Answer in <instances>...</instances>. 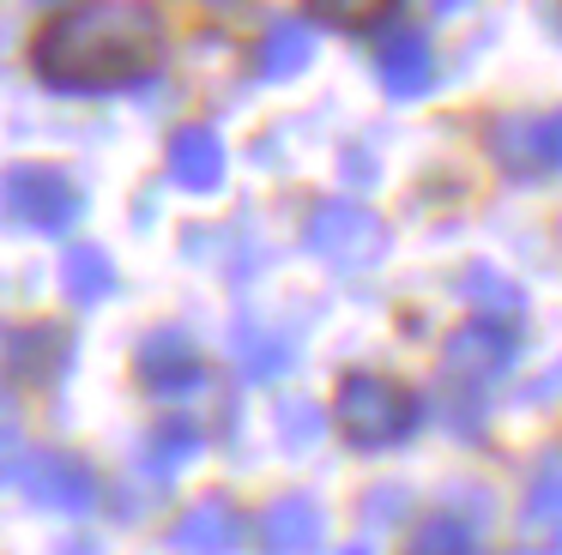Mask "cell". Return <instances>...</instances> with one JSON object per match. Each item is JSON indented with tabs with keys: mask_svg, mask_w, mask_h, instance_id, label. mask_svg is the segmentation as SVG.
<instances>
[{
	"mask_svg": "<svg viewBox=\"0 0 562 555\" xmlns=\"http://www.w3.org/2000/svg\"><path fill=\"white\" fill-rule=\"evenodd\" d=\"M231 350H236V362H243V374H255V381H272V374H284L296 362L291 338L272 332V326H255V320H236Z\"/></svg>",
	"mask_w": 562,
	"mask_h": 555,
	"instance_id": "cell-16",
	"label": "cell"
},
{
	"mask_svg": "<svg viewBox=\"0 0 562 555\" xmlns=\"http://www.w3.org/2000/svg\"><path fill=\"white\" fill-rule=\"evenodd\" d=\"M7 350H13V369L19 374H55L74 362V332H61V326H25V332L7 338Z\"/></svg>",
	"mask_w": 562,
	"mask_h": 555,
	"instance_id": "cell-17",
	"label": "cell"
},
{
	"mask_svg": "<svg viewBox=\"0 0 562 555\" xmlns=\"http://www.w3.org/2000/svg\"><path fill=\"white\" fill-rule=\"evenodd\" d=\"M339 555H375V550H369V543H351V550H339Z\"/></svg>",
	"mask_w": 562,
	"mask_h": 555,
	"instance_id": "cell-25",
	"label": "cell"
},
{
	"mask_svg": "<svg viewBox=\"0 0 562 555\" xmlns=\"http://www.w3.org/2000/svg\"><path fill=\"white\" fill-rule=\"evenodd\" d=\"M393 12L387 7H315L308 12V24H351V31H363V24H387Z\"/></svg>",
	"mask_w": 562,
	"mask_h": 555,
	"instance_id": "cell-23",
	"label": "cell"
},
{
	"mask_svg": "<svg viewBox=\"0 0 562 555\" xmlns=\"http://www.w3.org/2000/svg\"><path fill=\"white\" fill-rule=\"evenodd\" d=\"M477 550V525L465 513H424L405 537V555H472Z\"/></svg>",
	"mask_w": 562,
	"mask_h": 555,
	"instance_id": "cell-18",
	"label": "cell"
},
{
	"mask_svg": "<svg viewBox=\"0 0 562 555\" xmlns=\"http://www.w3.org/2000/svg\"><path fill=\"white\" fill-rule=\"evenodd\" d=\"M375 79L393 103H412V97L436 91V43H429L417 24L387 19L381 24V43H375Z\"/></svg>",
	"mask_w": 562,
	"mask_h": 555,
	"instance_id": "cell-8",
	"label": "cell"
},
{
	"mask_svg": "<svg viewBox=\"0 0 562 555\" xmlns=\"http://www.w3.org/2000/svg\"><path fill=\"white\" fill-rule=\"evenodd\" d=\"M200 446H206V429L176 410V417H158V429H151V441H146V458H151V471L170 477V471H182Z\"/></svg>",
	"mask_w": 562,
	"mask_h": 555,
	"instance_id": "cell-20",
	"label": "cell"
},
{
	"mask_svg": "<svg viewBox=\"0 0 562 555\" xmlns=\"http://www.w3.org/2000/svg\"><path fill=\"white\" fill-rule=\"evenodd\" d=\"M164 169L182 193H218L224 188V169H231V151H224L218 127L206 121H188V127L170 133V151H164Z\"/></svg>",
	"mask_w": 562,
	"mask_h": 555,
	"instance_id": "cell-10",
	"label": "cell"
},
{
	"mask_svg": "<svg viewBox=\"0 0 562 555\" xmlns=\"http://www.w3.org/2000/svg\"><path fill=\"white\" fill-rule=\"evenodd\" d=\"M260 555H315L321 537H327V513L308 489H284L260 507Z\"/></svg>",
	"mask_w": 562,
	"mask_h": 555,
	"instance_id": "cell-9",
	"label": "cell"
},
{
	"mask_svg": "<svg viewBox=\"0 0 562 555\" xmlns=\"http://www.w3.org/2000/svg\"><path fill=\"white\" fill-rule=\"evenodd\" d=\"M520 362V326L514 320H460L441 344V374L460 393H490L496 381H508Z\"/></svg>",
	"mask_w": 562,
	"mask_h": 555,
	"instance_id": "cell-6",
	"label": "cell"
},
{
	"mask_svg": "<svg viewBox=\"0 0 562 555\" xmlns=\"http://www.w3.org/2000/svg\"><path fill=\"white\" fill-rule=\"evenodd\" d=\"M460 302H472L484 320H502V308H508V314L526 308V290L514 284V278H502L496 265L477 260V265H465V272H460Z\"/></svg>",
	"mask_w": 562,
	"mask_h": 555,
	"instance_id": "cell-19",
	"label": "cell"
},
{
	"mask_svg": "<svg viewBox=\"0 0 562 555\" xmlns=\"http://www.w3.org/2000/svg\"><path fill=\"white\" fill-rule=\"evenodd\" d=\"M303 248L315 260L339 265V272H363L387 253V224H381L375 205H357V200H321L303 224Z\"/></svg>",
	"mask_w": 562,
	"mask_h": 555,
	"instance_id": "cell-5",
	"label": "cell"
},
{
	"mask_svg": "<svg viewBox=\"0 0 562 555\" xmlns=\"http://www.w3.org/2000/svg\"><path fill=\"white\" fill-rule=\"evenodd\" d=\"M134 374L151 398H188L206 386V350L188 326H151L134 350Z\"/></svg>",
	"mask_w": 562,
	"mask_h": 555,
	"instance_id": "cell-7",
	"label": "cell"
},
{
	"mask_svg": "<svg viewBox=\"0 0 562 555\" xmlns=\"http://www.w3.org/2000/svg\"><path fill=\"white\" fill-rule=\"evenodd\" d=\"M417 410H424V398H417L405 381L375 374V369H351L339 381V393H333V417H339L345 441L363 446V453L400 446L405 434L417 429Z\"/></svg>",
	"mask_w": 562,
	"mask_h": 555,
	"instance_id": "cell-2",
	"label": "cell"
},
{
	"mask_svg": "<svg viewBox=\"0 0 562 555\" xmlns=\"http://www.w3.org/2000/svg\"><path fill=\"white\" fill-rule=\"evenodd\" d=\"M61 290L74 308H98V302L115 296V260L98 248V241H74L61 253Z\"/></svg>",
	"mask_w": 562,
	"mask_h": 555,
	"instance_id": "cell-14",
	"label": "cell"
},
{
	"mask_svg": "<svg viewBox=\"0 0 562 555\" xmlns=\"http://www.w3.org/2000/svg\"><path fill=\"white\" fill-rule=\"evenodd\" d=\"M164 60V19L134 0H86L55 12L31 43L37 79L61 91H98V84H134Z\"/></svg>",
	"mask_w": 562,
	"mask_h": 555,
	"instance_id": "cell-1",
	"label": "cell"
},
{
	"mask_svg": "<svg viewBox=\"0 0 562 555\" xmlns=\"http://www.w3.org/2000/svg\"><path fill=\"white\" fill-rule=\"evenodd\" d=\"M176 555H236L243 550V513L231 495H200L182 519L170 525Z\"/></svg>",
	"mask_w": 562,
	"mask_h": 555,
	"instance_id": "cell-11",
	"label": "cell"
},
{
	"mask_svg": "<svg viewBox=\"0 0 562 555\" xmlns=\"http://www.w3.org/2000/svg\"><path fill=\"white\" fill-rule=\"evenodd\" d=\"M363 519L369 525H393V519H405V489L400 483H375V489L363 495Z\"/></svg>",
	"mask_w": 562,
	"mask_h": 555,
	"instance_id": "cell-22",
	"label": "cell"
},
{
	"mask_svg": "<svg viewBox=\"0 0 562 555\" xmlns=\"http://www.w3.org/2000/svg\"><path fill=\"white\" fill-rule=\"evenodd\" d=\"M0 212L19 229L37 236H67L86 217V188L61 163H7L0 169Z\"/></svg>",
	"mask_w": 562,
	"mask_h": 555,
	"instance_id": "cell-3",
	"label": "cell"
},
{
	"mask_svg": "<svg viewBox=\"0 0 562 555\" xmlns=\"http://www.w3.org/2000/svg\"><path fill=\"white\" fill-rule=\"evenodd\" d=\"M490 157L502 163V175L538 181L544 175V139H538V115H496L484 133Z\"/></svg>",
	"mask_w": 562,
	"mask_h": 555,
	"instance_id": "cell-13",
	"label": "cell"
},
{
	"mask_svg": "<svg viewBox=\"0 0 562 555\" xmlns=\"http://www.w3.org/2000/svg\"><path fill=\"white\" fill-rule=\"evenodd\" d=\"M272 422H279V441H284V446H296V453H303V446H315L321 434H327V417H321L315 398H284Z\"/></svg>",
	"mask_w": 562,
	"mask_h": 555,
	"instance_id": "cell-21",
	"label": "cell"
},
{
	"mask_svg": "<svg viewBox=\"0 0 562 555\" xmlns=\"http://www.w3.org/2000/svg\"><path fill=\"white\" fill-rule=\"evenodd\" d=\"M308 60H315V24L308 19H279V24L260 31L255 72L267 84H284V79H296V72H308Z\"/></svg>",
	"mask_w": 562,
	"mask_h": 555,
	"instance_id": "cell-12",
	"label": "cell"
},
{
	"mask_svg": "<svg viewBox=\"0 0 562 555\" xmlns=\"http://www.w3.org/2000/svg\"><path fill=\"white\" fill-rule=\"evenodd\" d=\"M538 139H544V175H562V109L538 115Z\"/></svg>",
	"mask_w": 562,
	"mask_h": 555,
	"instance_id": "cell-24",
	"label": "cell"
},
{
	"mask_svg": "<svg viewBox=\"0 0 562 555\" xmlns=\"http://www.w3.org/2000/svg\"><path fill=\"white\" fill-rule=\"evenodd\" d=\"M520 531L538 555H562V471L532 477V489L520 501Z\"/></svg>",
	"mask_w": 562,
	"mask_h": 555,
	"instance_id": "cell-15",
	"label": "cell"
},
{
	"mask_svg": "<svg viewBox=\"0 0 562 555\" xmlns=\"http://www.w3.org/2000/svg\"><path fill=\"white\" fill-rule=\"evenodd\" d=\"M0 477L13 483L31 507H49L61 519H86L98 507V471L79 453H61V446H25Z\"/></svg>",
	"mask_w": 562,
	"mask_h": 555,
	"instance_id": "cell-4",
	"label": "cell"
}]
</instances>
